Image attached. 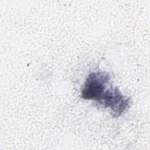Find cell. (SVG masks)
Masks as SVG:
<instances>
[{
	"mask_svg": "<svg viewBox=\"0 0 150 150\" xmlns=\"http://www.w3.org/2000/svg\"><path fill=\"white\" fill-rule=\"evenodd\" d=\"M110 80L105 72L94 71L90 73L82 89L81 96L84 99L100 101L104 92L105 85Z\"/></svg>",
	"mask_w": 150,
	"mask_h": 150,
	"instance_id": "obj_1",
	"label": "cell"
},
{
	"mask_svg": "<svg viewBox=\"0 0 150 150\" xmlns=\"http://www.w3.org/2000/svg\"><path fill=\"white\" fill-rule=\"evenodd\" d=\"M129 98L123 96L117 88L110 89L104 92L101 99L98 101L105 107H110L115 117L120 115L129 106Z\"/></svg>",
	"mask_w": 150,
	"mask_h": 150,
	"instance_id": "obj_2",
	"label": "cell"
}]
</instances>
